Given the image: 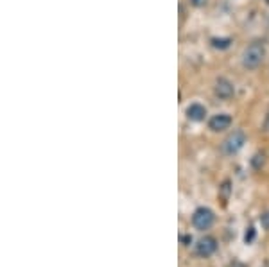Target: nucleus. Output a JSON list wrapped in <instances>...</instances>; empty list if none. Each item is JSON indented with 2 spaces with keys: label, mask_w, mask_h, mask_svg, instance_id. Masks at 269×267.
I'll return each mask as SVG.
<instances>
[{
  "label": "nucleus",
  "mask_w": 269,
  "mask_h": 267,
  "mask_svg": "<svg viewBox=\"0 0 269 267\" xmlns=\"http://www.w3.org/2000/svg\"><path fill=\"white\" fill-rule=\"evenodd\" d=\"M255 237H256L255 228H253V226H249V228L246 230V233H244V242H246V244H251V242L255 240Z\"/></svg>",
  "instance_id": "9"
},
{
  "label": "nucleus",
  "mask_w": 269,
  "mask_h": 267,
  "mask_svg": "<svg viewBox=\"0 0 269 267\" xmlns=\"http://www.w3.org/2000/svg\"><path fill=\"white\" fill-rule=\"evenodd\" d=\"M187 116H188V120H192V122L205 120L206 108H205V106H201V104H197V102L190 104V106L187 108Z\"/></svg>",
  "instance_id": "7"
},
{
  "label": "nucleus",
  "mask_w": 269,
  "mask_h": 267,
  "mask_svg": "<svg viewBox=\"0 0 269 267\" xmlns=\"http://www.w3.org/2000/svg\"><path fill=\"white\" fill-rule=\"evenodd\" d=\"M231 44L230 38H214L212 40V45H214L215 48H228Z\"/></svg>",
  "instance_id": "8"
},
{
  "label": "nucleus",
  "mask_w": 269,
  "mask_h": 267,
  "mask_svg": "<svg viewBox=\"0 0 269 267\" xmlns=\"http://www.w3.org/2000/svg\"><path fill=\"white\" fill-rule=\"evenodd\" d=\"M244 144H246V134H244V131L237 130V131H233V133L228 134V138L224 140V144H222V149H224L226 154L233 156L242 149Z\"/></svg>",
  "instance_id": "3"
},
{
  "label": "nucleus",
  "mask_w": 269,
  "mask_h": 267,
  "mask_svg": "<svg viewBox=\"0 0 269 267\" xmlns=\"http://www.w3.org/2000/svg\"><path fill=\"white\" fill-rule=\"evenodd\" d=\"M217 251V240L214 237H210V235H205V237H201L196 244V254L201 256V258H208L212 254Z\"/></svg>",
  "instance_id": "4"
},
{
  "label": "nucleus",
  "mask_w": 269,
  "mask_h": 267,
  "mask_svg": "<svg viewBox=\"0 0 269 267\" xmlns=\"http://www.w3.org/2000/svg\"><path fill=\"white\" fill-rule=\"evenodd\" d=\"M214 94H215V97H219V99H222V100L231 99L235 94L233 82L228 81V79H224V78L217 79V81H215V86H214Z\"/></svg>",
  "instance_id": "5"
},
{
  "label": "nucleus",
  "mask_w": 269,
  "mask_h": 267,
  "mask_svg": "<svg viewBox=\"0 0 269 267\" xmlns=\"http://www.w3.org/2000/svg\"><path fill=\"white\" fill-rule=\"evenodd\" d=\"M258 222H260V226L265 232H269V212H264V214L258 217Z\"/></svg>",
  "instance_id": "11"
},
{
  "label": "nucleus",
  "mask_w": 269,
  "mask_h": 267,
  "mask_svg": "<svg viewBox=\"0 0 269 267\" xmlns=\"http://www.w3.org/2000/svg\"><path fill=\"white\" fill-rule=\"evenodd\" d=\"M181 242H183V246H190L192 244V237H190V235H183V237H181Z\"/></svg>",
  "instance_id": "13"
},
{
  "label": "nucleus",
  "mask_w": 269,
  "mask_h": 267,
  "mask_svg": "<svg viewBox=\"0 0 269 267\" xmlns=\"http://www.w3.org/2000/svg\"><path fill=\"white\" fill-rule=\"evenodd\" d=\"M265 58V47L262 42H253L242 52V66L248 70H255L262 65Z\"/></svg>",
  "instance_id": "1"
},
{
  "label": "nucleus",
  "mask_w": 269,
  "mask_h": 267,
  "mask_svg": "<svg viewBox=\"0 0 269 267\" xmlns=\"http://www.w3.org/2000/svg\"><path fill=\"white\" fill-rule=\"evenodd\" d=\"M215 222V216L214 212L206 206H199L196 208V212L192 214V224L194 228L199 230V232H205V230H210Z\"/></svg>",
  "instance_id": "2"
},
{
  "label": "nucleus",
  "mask_w": 269,
  "mask_h": 267,
  "mask_svg": "<svg viewBox=\"0 0 269 267\" xmlns=\"http://www.w3.org/2000/svg\"><path fill=\"white\" fill-rule=\"evenodd\" d=\"M264 131H269V113L265 115V122H264Z\"/></svg>",
  "instance_id": "14"
},
{
  "label": "nucleus",
  "mask_w": 269,
  "mask_h": 267,
  "mask_svg": "<svg viewBox=\"0 0 269 267\" xmlns=\"http://www.w3.org/2000/svg\"><path fill=\"white\" fill-rule=\"evenodd\" d=\"M230 126H231V116L228 113H217V115H214L208 120V128L212 131H215V133L228 130Z\"/></svg>",
  "instance_id": "6"
},
{
  "label": "nucleus",
  "mask_w": 269,
  "mask_h": 267,
  "mask_svg": "<svg viewBox=\"0 0 269 267\" xmlns=\"http://www.w3.org/2000/svg\"><path fill=\"white\" fill-rule=\"evenodd\" d=\"M265 156H264V152H256L255 156H253V167L255 168H260L262 165H264V162H265Z\"/></svg>",
  "instance_id": "10"
},
{
  "label": "nucleus",
  "mask_w": 269,
  "mask_h": 267,
  "mask_svg": "<svg viewBox=\"0 0 269 267\" xmlns=\"http://www.w3.org/2000/svg\"><path fill=\"white\" fill-rule=\"evenodd\" d=\"M206 2H208V0H190V4L196 6V8H203Z\"/></svg>",
  "instance_id": "12"
}]
</instances>
